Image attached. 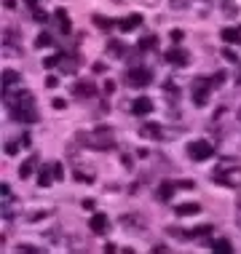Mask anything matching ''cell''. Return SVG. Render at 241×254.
<instances>
[{"instance_id": "1", "label": "cell", "mask_w": 241, "mask_h": 254, "mask_svg": "<svg viewBox=\"0 0 241 254\" xmlns=\"http://www.w3.org/2000/svg\"><path fill=\"white\" fill-rule=\"evenodd\" d=\"M80 139H83L91 150H102V153H105V150H113V147H115V134H113V128H110V126L94 128L91 134H83Z\"/></svg>"}, {"instance_id": "2", "label": "cell", "mask_w": 241, "mask_h": 254, "mask_svg": "<svg viewBox=\"0 0 241 254\" xmlns=\"http://www.w3.org/2000/svg\"><path fill=\"white\" fill-rule=\"evenodd\" d=\"M150 80H153V72L148 67L134 64L132 70H126V83L132 88H145V86H150Z\"/></svg>"}, {"instance_id": "3", "label": "cell", "mask_w": 241, "mask_h": 254, "mask_svg": "<svg viewBox=\"0 0 241 254\" xmlns=\"http://www.w3.org/2000/svg\"><path fill=\"white\" fill-rule=\"evenodd\" d=\"M185 150H188L190 161H209V158L215 155V150H212V145L206 139H193Z\"/></svg>"}, {"instance_id": "4", "label": "cell", "mask_w": 241, "mask_h": 254, "mask_svg": "<svg viewBox=\"0 0 241 254\" xmlns=\"http://www.w3.org/2000/svg\"><path fill=\"white\" fill-rule=\"evenodd\" d=\"M212 88H215V86H212V80H206V78H196V80H193V94H190L193 102H196L198 107H204L206 102H209Z\"/></svg>"}, {"instance_id": "5", "label": "cell", "mask_w": 241, "mask_h": 254, "mask_svg": "<svg viewBox=\"0 0 241 254\" xmlns=\"http://www.w3.org/2000/svg\"><path fill=\"white\" fill-rule=\"evenodd\" d=\"M163 59H166V62H169V64H177V67H185V64H188V62H190V54H188V51H185V49H177V46H174V49H169L166 54H163Z\"/></svg>"}, {"instance_id": "6", "label": "cell", "mask_w": 241, "mask_h": 254, "mask_svg": "<svg viewBox=\"0 0 241 254\" xmlns=\"http://www.w3.org/2000/svg\"><path fill=\"white\" fill-rule=\"evenodd\" d=\"M73 94H75L78 99H91L94 94H96V86L91 83V80H75Z\"/></svg>"}, {"instance_id": "7", "label": "cell", "mask_w": 241, "mask_h": 254, "mask_svg": "<svg viewBox=\"0 0 241 254\" xmlns=\"http://www.w3.org/2000/svg\"><path fill=\"white\" fill-rule=\"evenodd\" d=\"M91 233L94 236H105L107 233V228H110V219H107V214H91Z\"/></svg>"}, {"instance_id": "8", "label": "cell", "mask_w": 241, "mask_h": 254, "mask_svg": "<svg viewBox=\"0 0 241 254\" xmlns=\"http://www.w3.org/2000/svg\"><path fill=\"white\" fill-rule=\"evenodd\" d=\"M140 136L142 139H163V131L158 123H145V126H140Z\"/></svg>"}, {"instance_id": "9", "label": "cell", "mask_w": 241, "mask_h": 254, "mask_svg": "<svg viewBox=\"0 0 241 254\" xmlns=\"http://www.w3.org/2000/svg\"><path fill=\"white\" fill-rule=\"evenodd\" d=\"M140 24H142V16H140V13H129V16H123L121 22H118V30H121V32H132V30H137Z\"/></svg>"}, {"instance_id": "10", "label": "cell", "mask_w": 241, "mask_h": 254, "mask_svg": "<svg viewBox=\"0 0 241 254\" xmlns=\"http://www.w3.org/2000/svg\"><path fill=\"white\" fill-rule=\"evenodd\" d=\"M180 188L177 182H171V180H166V182H161L158 185V201H169L171 195H174V190Z\"/></svg>"}, {"instance_id": "11", "label": "cell", "mask_w": 241, "mask_h": 254, "mask_svg": "<svg viewBox=\"0 0 241 254\" xmlns=\"http://www.w3.org/2000/svg\"><path fill=\"white\" fill-rule=\"evenodd\" d=\"M132 113L134 115H150V113H153V102H150L148 97H140L132 105Z\"/></svg>"}, {"instance_id": "12", "label": "cell", "mask_w": 241, "mask_h": 254, "mask_svg": "<svg viewBox=\"0 0 241 254\" xmlns=\"http://www.w3.org/2000/svg\"><path fill=\"white\" fill-rule=\"evenodd\" d=\"M174 214H180V217H190V214H201V203H180L174 209Z\"/></svg>"}, {"instance_id": "13", "label": "cell", "mask_w": 241, "mask_h": 254, "mask_svg": "<svg viewBox=\"0 0 241 254\" xmlns=\"http://www.w3.org/2000/svg\"><path fill=\"white\" fill-rule=\"evenodd\" d=\"M35 163H38V158H35V155H30V158H27V161L22 163V166H19V177H22V180L32 177V171H35Z\"/></svg>"}, {"instance_id": "14", "label": "cell", "mask_w": 241, "mask_h": 254, "mask_svg": "<svg viewBox=\"0 0 241 254\" xmlns=\"http://www.w3.org/2000/svg\"><path fill=\"white\" fill-rule=\"evenodd\" d=\"M54 180H57V177H54V169H51V166H43V169H40V174H38V185H40V188H48Z\"/></svg>"}, {"instance_id": "15", "label": "cell", "mask_w": 241, "mask_h": 254, "mask_svg": "<svg viewBox=\"0 0 241 254\" xmlns=\"http://www.w3.org/2000/svg\"><path fill=\"white\" fill-rule=\"evenodd\" d=\"M19 83V72L16 70H5L3 72V91H8V88H13Z\"/></svg>"}, {"instance_id": "16", "label": "cell", "mask_w": 241, "mask_h": 254, "mask_svg": "<svg viewBox=\"0 0 241 254\" xmlns=\"http://www.w3.org/2000/svg\"><path fill=\"white\" fill-rule=\"evenodd\" d=\"M121 222L126 225V228H137V230H142V228H145V219H142V217H137V214H134V217H132V214H123V217H121Z\"/></svg>"}, {"instance_id": "17", "label": "cell", "mask_w": 241, "mask_h": 254, "mask_svg": "<svg viewBox=\"0 0 241 254\" xmlns=\"http://www.w3.org/2000/svg\"><path fill=\"white\" fill-rule=\"evenodd\" d=\"M220 35H223V40H225V43H239V40H241V30H233V27H225V30L220 32Z\"/></svg>"}, {"instance_id": "18", "label": "cell", "mask_w": 241, "mask_h": 254, "mask_svg": "<svg viewBox=\"0 0 241 254\" xmlns=\"http://www.w3.org/2000/svg\"><path fill=\"white\" fill-rule=\"evenodd\" d=\"M54 13H57V19H59V30L67 35V32H70V19H67V11L65 8H57Z\"/></svg>"}, {"instance_id": "19", "label": "cell", "mask_w": 241, "mask_h": 254, "mask_svg": "<svg viewBox=\"0 0 241 254\" xmlns=\"http://www.w3.org/2000/svg\"><path fill=\"white\" fill-rule=\"evenodd\" d=\"M153 49H158V38L156 35H145L140 40V51H153Z\"/></svg>"}, {"instance_id": "20", "label": "cell", "mask_w": 241, "mask_h": 254, "mask_svg": "<svg viewBox=\"0 0 241 254\" xmlns=\"http://www.w3.org/2000/svg\"><path fill=\"white\" fill-rule=\"evenodd\" d=\"M212 246H215V252H233V244L228 241V238H217Z\"/></svg>"}, {"instance_id": "21", "label": "cell", "mask_w": 241, "mask_h": 254, "mask_svg": "<svg viewBox=\"0 0 241 254\" xmlns=\"http://www.w3.org/2000/svg\"><path fill=\"white\" fill-rule=\"evenodd\" d=\"M206 233H212V225H201V228H193V230H188V241H190V238H198V236H206Z\"/></svg>"}, {"instance_id": "22", "label": "cell", "mask_w": 241, "mask_h": 254, "mask_svg": "<svg viewBox=\"0 0 241 254\" xmlns=\"http://www.w3.org/2000/svg\"><path fill=\"white\" fill-rule=\"evenodd\" d=\"M75 70H78V64H75L73 59H65V57H62V72H65V75H75Z\"/></svg>"}, {"instance_id": "23", "label": "cell", "mask_w": 241, "mask_h": 254, "mask_svg": "<svg viewBox=\"0 0 241 254\" xmlns=\"http://www.w3.org/2000/svg\"><path fill=\"white\" fill-rule=\"evenodd\" d=\"M54 40H51V35L48 32H40V35L35 38V49H46V46H51Z\"/></svg>"}, {"instance_id": "24", "label": "cell", "mask_w": 241, "mask_h": 254, "mask_svg": "<svg viewBox=\"0 0 241 254\" xmlns=\"http://www.w3.org/2000/svg\"><path fill=\"white\" fill-rule=\"evenodd\" d=\"M163 91H166L169 99H180V88H174V83H171V80H166V83H163Z\"/></svg>"}, {"instance_id": "25", "label": "cell", "mask_w": 241, "mask_h": 254, "mask_svg": "<svg viewBox=\"0 0 241 254\" xmlns=\"http://www.w3.org/2000/svg\"><path fill=\"white\" fill-rule=\"evenodd\" d=\"M94 24L99 27V30H110V27H113V22H110L107 16H102V13H96V16H94Z\"/></svg>"}, {"instance_id": "26", "label": "cell", "mask_w": 241, "mask_h": 254, "mask_svg": "<svg viewBox=\"0 0 241 254\" xmlns=\"http://www.w3.org/2000/svg\"><path fill=\"white\" fill-rule=\"evenodd\" d=\"M225 78H228V75H225V70H217V72H215V75H212V78H209V80H212V86H215V88H217V86H223V83H225Z\"/></svg>"}, {"instance_id": "27", "label": "cell", "mask_w": 241, "mask_h": 254, "mask_svg": "<svg viewBox=\"0 0 241 254\" xmlns=\"http://www.w3.org/2000/svg\"><path fill=\"white\" fill-rule=\"evenodd\" d=\"M107 54H115V57H121V54H123V46L118 43V40H110V43H107Z\"/></svg>"}, {"instance_id": "28", "label": "cell", "mask_w": 241, "mask_h": 254, "mask_svg": "<svg viewBox=\"0 0 241 254\" xmlns=\"http://www.w3.org/2000/svg\"><path fill=\"white\" fill-rule=\"evenodd\" d=\"M169 5H171L174 11H185V8L190 5V0H169Z\"/></svg>"}, {"instance_id": "29", "label": "cell", "mask_w": 241, "mask_h": 254, "mask_svg": "<svg viewBox=\"0 0 241 254\" xmlns=\"http://www.w3.org/2000/svg\"><path fill=\"white\" fill-rule=\"evenodd\" d=\"M16 252H22V254H24V252H27V254H38L40 249H38V246H32V244H19Z\"/></svg>"}, {"instance_id": "30", "label": "cell", "mask_w": 241, "mask_h": 254, "mask_svg": "<svg viewBox=\"0 0 241 254\" xmlns=\"http://www.w3.org/2000/svg\"><path fill=\"white\" fill-rule=\"evenodd\" d=\"M19 142H22V139H19ZM19 142H5V155H16L19 153Z\"/></svg>"}, {"instance_id": "31", "label": "cell", "mask_w": 241, "mask_h": 254, "mask_svg": "<svg viewBox=\"0 0 241 254\" xmlns=\"http://www.w3.org/2000/svg\"><path fill=\"white\" fill-rule=\"evenodd\" d=\"M75 180H80V182H94V174H86V171H75Z\"/></svg>"}, {"instance_id": "32", "label": "cell", "mask_w": 241, "mask_h": 254, "mask_svg": "<svg viewBox=\"0 0 241 254\" xmlns=\"http://www.w3.org/2000/svg\"><path fill=\"white\" fill-rule=\"evenodd\" d=\"M51 169H54V177H57V180H65V169H62V163H51Z\"/></svg>"}, {"instance_id": "33", "label": "cell", "mask_w": 241, "mask_h": 254, "mask_svg": "<svg viewBox=\"0 0 241 254\" xmlns=\"http://www.w3.org/2000/svg\"><path fill=\"white\" fill-rule=\"evenodd\" d=\"M46 214H48V211L40 209V211H32V214H27V219H30V222H38V219H43Z\"/></svg>"}, {"instance_id": "34", "label": "cell", "mask_w": 241, "mask_h": 254, "mask_svg": "<svg viewBox=\"0 0 241 254\" xmlns=\"http://www.w3.org/2000/svg\"><path fill=\"white\" fill-rule=\"evenodd\" d=\"M57 62H62V57H59V54H57V57H48V59H43V67L48 70V67H54Z\"/></svg>"}, {"instance_id": "35", "label": "cell", "mask_w": 241, "mask_h": 254, "mask_svg": "<svg viewBox=\"0 0 241 254\" xmlns=\"http://www.w3.org/2000/svg\"><path fill=\"white\" fill-rule=\"evenodd\" d=\"M32 16H35V22H46V13L40 11V8H35V11H32Z\"/></svg>"}, {"instance_id": "36", "label": "cell", "mask_w": 241, "mask_h": 254, "mask_svg": "<svg viewBox=\"0 0 241 254\" xmlns=\"http://www.w3.org/2000/svg\"><path fill=\"white\" fill-rule=\"evenodd\" d=\"M102 91H105V94H113V91H115V83H113V80H107V83H105V88H102Z\"/></svg>"}, {"instance_id": "37", "label": "cell", "mask_w": 241, "mask_h": 254, "mask_svg": "<svg viewBox=\"0 0 241 254\" xmlns=\"http://www.w3.org/2000/svg\"><path fill=\"white\" fill-rule=\"evenodd\" d=\"M46 86H48V88H57V78H54V75H48V78H46Z\"/></svg>"}, {"instance_id": "38", "label": "cell", "mask_w": 241, "mask_h": 254, "mask_svg": "<svg viewBox=\"0 0 241 254\" xmlns=\"http://www.w3.org/2000/svg\"><path fill=\"white\" fill-rule=\"evenodd\" d=\"M0 193H3V198H8V195H11V185H5V182H3V188H0Z\"/></svg>"}, {"instance_id": "39", "label": "cell", "mask_w": 241, "mask_h": 254, "mask_svg": "<svg viewBox=\"0 0 241 254\" xmlns=\"http://www.w3.org/2000/svg\"><path fill=\"white\" fill-rule=\"evenodd\" d=\"M182 35H185L182 30H171V40H182Z\"/></svg>"}, {"instance_id": "40", "label": "cell", "mask_w": 241, "mask_h": 254, "mask_svg": "<svg viewBox=\"0 0 241 254\" xmlns=\"http://www.w3.org/2000/svg\"><path fill=\"white\" fill-rule=\"evenodd\" d=\"M54 107H57V110H65V99H54Z\"/></svg>"}, {"instance_id": "41", "label": "cell", "mask_w": 241, "mask_h": 254, "mask_svg": "<svg viewBox=\"0 0 241 254\" xmlns=\"http://www.w3.org/2000/svg\"><path fill=\"white\" fill-rule=\"evenodd\" d=\"M153 252H166V244H153Z\"/></svg>"}, {"instance_id": "42", "label": "cell", "mask_w": 241, "mask_h": 254, "mask_svg": "<svg viewBox=\"0 0 241 254\" xmlns=\"http://www.w3.org/2000/svg\"><path fill=\"white\" fill-rule=\"evenodd\" d=\"M177 185H180V188H185V190H190V188H193V182H190V180H185V182H177Z\"/></svg>"}, {"instance_id": "43", "label": "cell", "mask_w": 241, "mask_h": 254, "mask_svg": "<svg viewBox=\"0 0 241 254\" xmlns=\"http://www.w3.org/2000/svg\"><path fill=\"white\" fill-rule=\"evenodd\" d=\"M3 5H5V8H13V5H16V0H3Z\"/></svg>"}, {"instance_id": "44", "label": "cell", "mask_w": 241, "mask_h": 254, "mask_svg": "<svg viewBox=\"0 0 241 254\" xmlns=\"http://www.w3.org/2000/svg\"><path fill=\"white\" fill-rule=\"evenodd\" d=\"M236 203H239V209H241V193H239V198H236Z\"/></svg>"}, {"instance_id": "45", "label": "cell", "mask_w": 241, "mask_h": 254, "mask_svg": "<svg viewBox=\"0 0 241 254\" xmlns=\"http://www.w3.org/2000/svg\"><path fill=\"white\" fill-rule=\"evenodd\" d=\"M239 123H241V107H239Z\"/></svg>"}, {"instance_id": "46", "label": "cell", "mask_w": 241, "mask_h": 254, "mask_svg": "<svg viewBox=\"0 0 241 254\" xmlns=\"http://www.w3.org/2000/svg\"><path fill=\"white\" fill-rule=\"evenodd\" d=\"M239 83H241V70H239Z\"/></svg>"}, {"instance_id": "47", "label": "cell", "mask_w": 241, "mask_h": 254, "mask_svg": "<svg viewBox=\"0 0 241 254\" xmlns=\"http://www.w3.org/2000/svg\"><path fill=\"white\" fill-rule=\"evenodd\" d=\"M239 225H241V214H239Z\"/></svg>"}]
</instances>
